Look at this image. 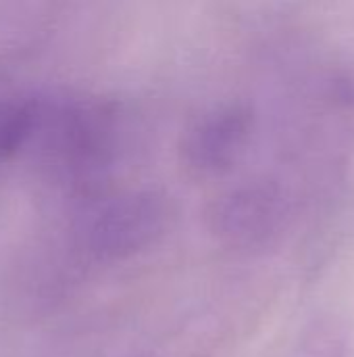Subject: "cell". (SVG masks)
<instances>
[{
  "label": "cell",
  "mask_w": 354,
  "mask_h": 357,
  "mask_svg": "<svg viewBox=\"0 0 354 357\" xmlns=\"http://www.w3.org/2000/svg\"><path fill=\"white\" fill-rule=\"evenodd\" d=\"M171 201L159 190H131L100 203L81 226V243L98 259H125L169 228Z\"/></svg>",
  "instance_id": "obj_1"
},
{
  "label": "cell",
  "mask_w": 354,
  "mask_h": 357,
  "mask_svg": "<svg viewBox=\"0 0 354 357\" xmlns=\"http://www.w3.org/2000/svg\"><path fill=\"white\" fill-rule=\"evenodd\" d=\"M284 207L269 186H240L217 197L207 213L211 232L225 245L257 249L267 245L280 230Z\"/></svg>",
  "instance_id": "obj_2"
},
{
  "label": "cell",
  "mask_w": 354,
  "mask_h": 357,
  "mask_svg": "<svg viewBox=\"0 0 354 357\" xmlns=\"http://www.w3.org/2000/svg\"><path fill=\"white\" fill-rule=\"evenodd\" d=\"M250 113L240 105L221 107L192 121L179 140V159L192 176H217L238 159L248 132Z\"/></svg>",
  "instance_id": "obj_3"
},
{
  "label": "cell",
  "mask_w": 354,
  "mask_h": 357,
  "mask_svg": "<svg viewBox=\"0 0 354 357\" xmlns=\"http://www.w3.org/2000/svg\"><path fill=\"white\" fill-rule=\"evenodd\" d=\"M348 328L338 316H321L307 326L290 357H348Z\"/></svg>",
  "instance_id": "obj_4"
},
{
  "label": "cell",
  "mask_w": 354,
  "mask_h": 357,
  "mask_svg": "<svg viewBox=\"0 0 354 357\" xmlns=\"http://www.w3.org/2000/svg\"><path fill=\"white\" fill-rule=\"evenodd\" d=\"M38 109L25 100H0V161L13 157L35 132Z\"/></svg>",
  "instance_id": "obj_5"
}]
</instances>
